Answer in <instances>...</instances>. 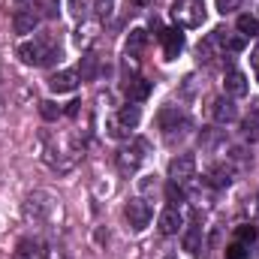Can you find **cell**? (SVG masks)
<instances>
[{
	"label": "cell",
	"instance_id": "cell-1",
	"mask_svg": "<svg viewBox=\"0 0 259 259\" xmlns=\"http://www.w3.org/2000/svg\"><path fill=\"white\" fill-rule=\"evenodd\" d=\"M39 145H42V160L61 175L72 172L78 166V160L84 157V145L72 133H49L46 130L39 136Z\"/></svg>",
	"mask_w": 259,
	"mask_h": 259
},
{
	"label": "cell",
	"instance_id": "cell-2",
	"mask_svg": "<svg viewBox=\"0 0 259 259\" xmlns=\"http://www.w3.org/2000/svg\"><path fill=\"white\" fill-rule=\"evenodd\" d=\"M24 217L33 223V226H42V229H58L61 220H64V205L61 199L49 190H33V193L24 199Z\"/></svg>",
	"mask_w": 259,
	"mask_h": 259
},
{
	"label": "cell",
	"instance_id": "cell-3",
	"mask_svg": "<svg viewBox=\"0 0 259 259\" xmlns=\"http://www.w3.org/2000/svg\"><path fill=\"white\" fill-rule=\"evenodd\" d=\"M18 58L27 66H52L55 61H61V46L49 33H42V36H33V39L21 42L18 46Z\"/></svg>",
	"mask_w": 259,
	"mask_h": 259
},
{
	"label": "cell",
	"instance_id": "cell-4",
	"mask_svg": "<svg viewBox=\"0 0 259 259\" xmlns=\"http://www.w3.org/2000/svg\"><path fill=\"white\" fill-rule=\"evenodd\" d=\"M148 160V142L145 139H130L115 151V166L121 175H136Z\"/></svg>",
	"mask_w": 259,
	"mask_h": 259
},
{
	"label": "cell",
	"instance_id": "cell-5",
	"mask_svg": "<svg viewBox=\"0 0 259 259\" xmlns=\"http://www.w3.org/2000/svg\"><path fill=\"white\" fill-rule=\"evenodd\" d=\"M172 18H175L178 27H187V30L202 27L205 18H208L205 0H175V6H172Z\"/></svg>",
	"mask_w": 259,
	"mask_h": 259
},
{
	"label": "cell",
	"instance_id": "cell-6",
	"mask_svg": "<svg viewBox=\"0 0 259 259\" xmlns=\"http://www.w3.org/2000/svg\"><path fill=\"white\" fill-rule=\"evenodd\" d=\"M124 217H127V223H130L133 232H142V229L151 226V220H154V208H151L148 199L136 196V199H130L127 205H124Z\"/></svg>",
	"mask_w": 259,
	"mask_h": 259
},
{
	"label": "cell",
	"instance_id": "cell-7",
	"mask_svg": "<svg viewBox=\"0 0 259 259\" xmlns=\"http://www.w3.org/2000/svg\"><path fill=\"white\" fill-rule=\"evenodd\" d=\"M196 178V157L193 154H178L169 160V181L178 187H187Z\"/></svg>",
	"mask_w": 259,
	"mask_h": 259
},
{
	"label": "cell",
	"instance_id": "cell-8",
	"mask_svg": "<svg viewBox=\"0 0 259 259\" xmlns=\"http://www.w3.org/2000/svg\"><path fill=\"white\" fill-rule=\"evenodd\" d=\"M187 127H190V121H187L184 112H178V109H163L160 112V130L166 133V139H175V133L184 136Z\"/></svg>",
	"mask_w": 259,
	"mask_h": 259
},
{
	"label": "cell",
	"instance_id": "cell-9",
	"mask_svg": "<svg viewBox=\"0 0 259 259\" xmlns=\"http://www.w3.org/2000/svg\"><path fill=\"white\" fill-rule=\"evenodd\" d=\"M223 88H226V97H232V100H241V97L250 94L247 75H244L241 69H229V72L223 75Z\"/></svg>",
	"mask_w": 259,
	"mask_h": 259
},
{
	"label": "cell",
	"instance_id": "cell-10",
	"mask_svg": "<svg viewBox=\"0 0 259 259\" xmlns=\"http://www.w3.org/2000/svg\"><path fill=\"white\" fill-rule=\"evenodd\" d=\"M211 118H214L217 124H232V121H238V106H235V100H232V97H217V100L211 103Z\"/></svg>",
	"mask_w": 259,
	"mask_h": 259
},
{
	"label": "cell",
	"instance_id": "cell-11",
	"mask_svg": "<svg viewBox=\"0 0 259 259\" xmlns=\"http://www.w3.org/2000/svg\"><path fill=\"white\" fill-rule=\"evenodd\" d=\"M39 12L36 9H15V15H12V27H15V33H21V36H27V33H33L36 27H39Z\"/></svg>",
	"mask_w": 259,
	"mask_h": 259
},
{
	"label": "cell",
	"instance_id": "cell-12",
	"mask_svg": "<svg viewBox=\"0 0 259 259\" xmlns=\"http://www.w3.org/2000/svg\"><path fill=\"white\" fill-rule=\"evenodd\" d=\"M78 72H72V69H61V72H55L52 78H49V91L52 94H72L75 88H78Z\"/></svg>",
	"mask_w": 259,
	"mask_h": 259
},
{
	"label": "cell",
	"instance_id": "cell-13",
	"mask_svg": "<svg viewBox=\"0 0 259 259\" xmlns=\"http://www.w3.org/2000/svg\"><path fill=\"white\" fill-rule=\"evenodd\" d=\"M232 175H235V169H232L229 163H217V166H211V169L205 172V181H208L211 187L223 190V187H229V184H232Z\"/></svg>",
	"mask_w": 259,
	"mask_h": 259
},
{
	"label": "cell",
	"instance_id": "cell-14",
	"mask_svg": "<svg viewBox=\"0 0 259 259\" xmlns=\"http://www.w3.org/2000/svg\"><path fill=\"white\" fill-rule=\"evenodd\" d=\"M124 94H127V103H142L151 94V81H145L142 75H130L124 81Z\"/></svg>",
	"mask_w": 259,
	"mask_h": 259
},
{
	"label": "cell",
	"instance_id": "cell-15",
	"mask_svg": "<svg viewBox=\"0 0 259 259\" xmlns=\"http://www.w3.org/2000/svg\"><path fill=\"white\" fill-rule=\"evenodd\" d=\"M160 39H163V52H166L169 61L178 58V52L184 49V33H181V27H166V30L160 33Z\"/></svg>",
	"mask_w": 259,
	"mask_h": 259
},
{
	"label": "cell",
	"instance_id": "cell-16",
	"mask_svg": "<svg viewBox=\"0 0 259 259\" xmlns=\"http://www.w3.org/2000/svg\"><path fill=\"white\" fill-rule=\"evenodd\" d=\"M181 223H184V217H181V208H175V205H169V208L160 214V220H157V226H160L163 235H175V232L181 229Z\"/></svg>",
	"mask_w": 259,
	"mask_h": 259
},
{
	"label": "cell",
	"instance_id": "cell-17",
	"mask_svg": "<svg viewBox=\"0 0 259 259\" xmlns=\"http://www.w3.org/2000/svg\"><path fill=\"white\" fill-rule=\"evenodd\" d=\"M100 36V21H81L75 27V46L78 49H91Z\"/></svg>",
	"mask_w": 259,
	"mask_h": 259
},
{
	"label": "cell",
	"instance_id": "cell-18",
	"mask_svg": "<svg viewBox=\"0 0 259 259\" xmlns=\"http://www.w3.org/2000/svg\"><path fill=\"white\" fill-rule=\"evenodd\" d=\"M115 118H118V121H121V127L130 133V130L139 127V121H142V109H139V103H127V106H124Z\"/></svg>",
	"mask_w": 259,
	"mask_h": 259
},
{
	"label": "cell",
	"instance_id": "cell-19",
	"mask_svg": "<svg viewBox=\"0 0 259 259\" xmlns=\"http://www.w3.org/2000/svg\"><path fill=\"white\" fill-rule=\"evenodd\" d=\"M202 247H205L202 226H190V229L184 232V250H187L190 256H199V253H202Z\"/></svg>",
	"mask_w": 259,
	"mask_h": 259
},
{
	"label": "cell",
	"instance_id": "cell-20",
	"mask_svg": "<svg viewBox=\"0 0 259 259\" xmlns=\"http://www.w3.org/2000/svg\"><path fill=\"white\" fill-rule=\"evenodd\" d=\"M97 72H100L97 55H94V52H84V55H81V64H78V78H81V81H94Z\"/></svg>",
	"mask_w": 259,
	"mask_h": 259
},
{
	"label": "cell",
	"instance_id": "cell-21",
	"mask_svg": "<svg viewBox=\"0 0 259 259\" xmlns=\"http://www.w3.org/2000/svg\"><path fill=\"white\" fill-rule=\"evenodd\" d=\"M145 42H148V33H145L142 27H133L130 36H127V55L130 58H136V55L145 49Z\"/></svg>",
	"mask_w": 259,
	"mask_h": 259
},
{
	"label": "cell",
	"instance_id": "cell-22",
	"mask_svg": "<svg viewBox=\"0 0 259 259\" xmlns=\"http://www.w3.org/2000/svg\"><path fill=\"white\" fill-rule=\"evenodd\" d=\"M238 33L247 39V36H259V21L253 18V15H238Z\"/></svg>",
	"mask_w": 259,
	"mask_h": 259
},
{
	"label": "cell",
	"instance_id": "cell-23",
	"mask_svg": "<svg viewBox=\"0 0 259 259\" xmlns=\"http://www.w3.org/2000/svg\"><path fill=\"white\" fill-rule=\"evenodd\" d=\"M39 115H42V121H49V124H55L61 115H64V109L58 106V103H52V100H42L39 103Z\"/></svg>",
	"mask_w": 259,
	"mask_h": 259
},
{
	"label": "cell",
	"instance_id": "cell-24",
	"mask_svg": "<svg viewBox=\"0 0 259 259\" xmlns=\"http://www.w3.org/2000/svg\"><path fill=\"white\" fill-rule=\"evenodd\" d=\"M226 160H229V166H232V169H247V166H250V154H247L244 148H232Z\"/></svg>",
	"mask_w": 259,
	"mask_h": 259
},
{
	"label": "cell",
	"instance_id": "cell-25",
	"mask_svg": "<svg viewBox=\"0 0 259 259\" xmlns=\"http://www.w3.org/2000/svg\"><path fill=\"white\" fill-rule=\"evenodd\" d=\"M235 238H238L241 244H253V241H256V226H253V223H241V226L235 229Z\"/></svg>",
	"mask_w": 259,
	"mask_h": 259
},
{
	"label": "cell",
	"instance_id": "cell-26",
	"mask_svg": "<svg viewBox=\"0 0 259 259\" xmlns=\"http://www.w3.org/2000/svg\"><path fill=\"white\" fill-rule=\"evenodd\" d=\"M106 133H109V136H112V139H127L130 133L124 127H121V121H118V118H115V115H112V118H109V121H106Z\"/></svg>",
	"mask_w": 259,
	"mask_h": 259
},
{
	"label": "cell",
	"instance_id": "cell-27",
	"mask_svg": "<svg viewBox=\"0 0 259 259\" xmlns=\"http://www.w3.org/2000/svg\"><path fill=\"white\" fill-rule=\"evenodd\" d=\"M223 259H247V244H241V241L229 244L226 253H223Z\"/></svg>",
	"mask_w": 259,
	"mask_h": 259
},
{
	"label": "cell",
	"instance_id": "cell-28",
	"mask_svg": "<svg viewBox=\"0 0 259 259\" xmlns=\"http://www.w3.org/2000/svg\"><path fill=\"white\" fill-rule=\"evenodd\" d=\"M166 196H169V202H172L175 208H181V202H184V187H178V184H172V181H169Z\"/></svg>",
	"mask_w": 259,
	"mask_h": 259
},
{
	"label": "cell",
	"instance_id": "cell-29",
	"mask_svg": "<svg viewBox=\"0 0 259 259\" xmlns=\"http://www.w3.org/2000/svg\"><path fill=\"white\" fill-rule=\"evenodd\" d=\"M241 136H244L247 142H256L259 139V121H244V124H241Z\"/></svg>",
	"mask_w": 259,
	"mask_h": 259
},
{
	"label": "cell",
	"instance_id": "cell-30",
	"mask_svg": "<svg viewBox=\"0 0 259 259\" xmlns=\"http://www.w3.org/2000/svg\"><path fill=\"white\" fill-rule=\"evenodd\" d=\"M238 6H241V0H217V12H223V15L235 12Z\"/></svg>",
	"mask_w": 259,
	"mask_h": 259
},
{
	"label": "cell",
	"instance_id": "cell-31",
	"mask_svg": "<svg viewBox=\"0 0 259 259\" xmlns=\"http://www.w3.org/2000/svg\"><path fill=\"white\" fill-rule=\"evenodd\" d=\"M112 6H115V0H97V12H100V15H109Z\"/></svg>",
	"mask_w": 259,
	"mask_h": 259
},
{
	"label": "cell",
	"instance_id": "cell-32",
	"mask_svg": "<svg viewBox=\"0 0 259 259\" xmlns=\"http://www.w3.org/2000/svg\"><path fill=\"white\" fill-rule=\"evenodd\" d=\"M78 112H81V103H78V100H72L64 109V115H69V118H78Z\"/></svg>",
	"mask_w": 259,
	"mask_h": 259
},
{
	"label": "cell",
	"instance_id": "cell-33",
	"mask_svg": "<svg viewBox=\"0 0 259 259\" xmlns=\"http://www.w3.org/2000/svg\"><path fill=\"white\" fill-rule=\"evenodd\" d=\"M39 0H15V9H36Z\"/></svg>",
	"mask_w": 259,
	"mask_h": 259
},
{
	"label": "cell",
	"instance_id": "cell-34",
	"mask_svg": "<svg viewBox=\"0 0 259 259\" xmlns=\"http://www.w3.org/2000/svg\"><path fill=\"white\" fill-rule=\"evenodd\" d=\"M250 61H253V69H256V81H259V49L253 52V58H250Z\"/></svg>",
	"mask_w": 259,
	"mask_h": 259
},
{
	"label": "cell",
	"instance_id": "cell-35",
	"mask_svg": "<svg viewBox=\"0 0 259 259\" xmlns=\"http://www.w3.org/2000/svg\"><path fill=\"white\" fill-rule=\"evenodd\" d=\"M253 115L259 118V100H253Z\"/></svg>",
	"mask_w": 259,
	"mask_h": 259
},
{
	"label": "cell",
	"instance_id": "cell-36",
	"mask_svg": "<svg viewBox=\"0 0 259 259\" xmlns=\"http://www.w3.org/2000/svg\"><path fill=\"white\" fill-rule=\"evenodd\" d=\"M0 106H3V88H0Z\"/></svg>",
	"mask_w": 259,
	"mask_h": 259
}]
</instances>
